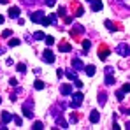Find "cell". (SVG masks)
<instances>
[{
  "label": "cell",
  "mask_w": 130,
  "mask_h": 130,
  "mask_svg": "<svg viewBox=\"0 0 130 130\" xmlns=\"http://www.w3.org/2000/svg\"><path fill=\"white\" fill-rule=\"evenodd\" d=\"M55 2H56V0H46V5H49V7H53V5H55Z\"/></svg>",
  "instance_id": "37"
},
{
  "label": "cell",
  "mask_w": 130,
  "mask_h": 130,
  "mask_svg": "<svg viewBox=\"0 0 130 130\" xmlns=\"http://www.w3.org/2000/svg\"><path fill=\"white\" fill-rule=\"evenodd\" d=\"M32 128H34V130H41V128H44V125H42V123H41V121H35Z\"/></svg>",
  "instance_id": "24"
},
{
  "label": "cell",
  "mask_w": 130,
  "mask_h": 130,
  "mask_svg": "<svg viewBox=\"0 0 130 130\" xmlns=\"http://www.w3.org/2000/svg\"><path fill=\"white\" fill-rule=\"evenodd\" d=\"M116 97H118V100L121 102V100H123V97H125V93H123V91L120 90V91H116Z\"/></svg>",
  "instance_id": "28"
},
{
  "label": "cell",
  "mask_w": 130,
  "mask_h": 130,
  "mask_svg": "<svg viewBox=\"0 0 130 130\" xmlns=\"http://www.w3.org/2000/svg\"><path fill=\"white\" fill-rule=\"evenodd\" d=\"M11 35H12L11 30H4V34H2V37H11Z\"/></svg>",
  "instance_id": "32"
},
{
  "label": "cell",
  "mask_w": 130,
  "mask_h": 130,
  "mask_svg": "<svg viewBox=\"0 0 130 130\" xmlns=\"http://www.w3.org/2000/svg\"><path fill=\"white\" fill-rule=\"evenodd\" d=\"M11 120H12V116H11V114H9L7 111H4V112H2V123L5 125V123H9Z\"/></svg>",
  "instance_id": "13"
},
{
  "label": "cell",
  "mask_w": 130,
  "mask_h": 130,
  "mask_svg": "<svg viewBox=\"0 0 130 130\" xmlns=\"http://www.w3.org/2000/svg\"><path fill=\"white\" fill-rule=\"evenodd\" d=\"M0 4H7V0H0Z\"/></svg>",
  "instance_id": "42"
},
{
  "label": "cell",
  "mask_w": 130,
  "mask_h": 130,
  "mask_svg": "<svg viewBox=\"0 0 130 130\" xmlns=\"http://www.w3.org/2000/svg\"><path fill=\"white\" fill-rule=\"evenodd\" d=\"M42 88H44V83L41 79H37V81H35V90H42Z\"/></svg>",
  "instance_id": "26"
},
{
  "label": "cell",
  "mask_w": 130,
  "mask_h": 130,
  "mask_svg": "<svg viewBox=\"0 0 130 130\" xmlns=\"http://www.w3.org/2000/svg\"><path fill=\"white\" fill-rule=\"evenodd\" d=\"M114 2H116V4H118V5H123V7H125V9H127V7H128V2H127V0H114Z\"/></svg>",
  "instance_id": "25"
},
{
  "label": "cell",
  "mask_w": 130,
  "mask_h": 130,
  "mask_svg": "<svg viewBox=\"0 0 130 130\" xmlns=\"http://www.w3.org/2000/svg\"><path fill=\"white\" fill-rule=\"evenodd\" d=\"M104 7V4L100 2V0H91V11L93 12H97V11H100Z\"/></svg>",
  "instance_id": "7"
},
{
  "label": "cell",
  "mask_w": 130,
  "mask_h": 130,
  "mask_svg": "<svg viewBox=\"0 0 130 130\" xmlns=\"http://www.w3.org/2000/svg\"><path fill=\"white\" fill-rule=\"evenodd\" d=\"M63 21H65V23H72V18H70V16H65Z\"/></svg>",
  "instance_id": "39"
},
{
  "label": "cell",
  "mask_w": 130,
  "mask_h": 130,
  "mask_svg": "<svg viewBox=\"0 0 130 130\" xmlns=\"http://www.w3.org/2000/svg\"><path fill=\"white\" fill-rule=\"evenodd\" d=\"M72 67H74L76 70H83V69H85V63H83L79 58H72Z\"/></svg>",
  "instance_id": "8"
},
{
  "label": "cell",
  "mask_w": 130,
  "mask_h": 130,
  "mask_svg": "<svg viewBox=\"0 0 130 130\" xmlns=\"http://www.w3.org/2000/svg\"><path fill=\"white\" fill-rule=\"evenodd\" d=\"M20 12H21V9H20V7H11V9H9V16H11V18H14V20H16V18H20Z\"/></svg>",
  "instance_id": "9"
},
{
  "label": "cell",
  "mask_w": 130,
  "mask_h": 130,
  "mask_svg": "<svg viewBox=\"0 0 130 130\" xmlns=\"http://www.w3.org/2000/svg\"><path fill=\"white\" fill-rule=\"evenodd\" d=\"M99 120H100V112H99V111H91L90 121H91V123H99Z\"/></svg>",
  "instance_id": "11"
},
{
  "label": "cell",
  "mask_w": 130,
  "mask_h": 130,
  "mask_svg": "<svg viewBox=\"0 0 130 130\" xmlns=\"http://www.w3.org/2000/svg\"><path fill=\"white\" fill-rule=\"evenodd\" d=\"M106 26H107L109 30H114V25H112L111 21H106Z\"/></svg>",
  "instance_id": "36"
},
{
  "label": "cell",
  "mask_w": 130,
  "mask_h": 130,
  "mask_svg": "<svg viewBox=\"0 0 130 130\" xmlns=\"http://www.w3.org/2000/svg\"><path fill=\"white\" fill-rule=\"evenodd\" d=\"M60 93L62 95H70L72 93V85H63V86L60 88Z\"/></svg>",
  "instance_id": "12"
},
{
  "label": "cell",
  "mask_w": 130,
  "mask_h": 130,
  "mask_svg": "<svg viewBox=\"0 0 130 130\" xmlns=\"http://www.w3.org/2000/svg\"><path fill=\"white\" fill-rule=\"evenodd\" d=\"M44 39H46V44H47V46H53V44H55V39H53L51 35H46Z\"/></svg>",
  "instance_id": "21"
},
{
  "label": "cell",
  "mask_w": 130,
  "mask_h": 130,
  "mask_svg": "<svg viewBox=\"0 0 130 130\" xmlns=\"http://www.w3.org/2000/svg\"><path fill=\"white\" fill-rule=\"evenodd\" d=\"M90 47H91V44H90V41H88V39H85V41H83V49H85V51H88Z\"/></svg>",
  "instance_id": "22"
},
{
  "label": "cell",
  "mask_w": 130,
  "mask_h": 130,
  "mask_svg": "<svg viewBox=\"0 0 130 130\" xmlns=\"http://www.w3.org/2000/svg\"><path fill=\"white\" fill-rule=\"evenodd\" d=\"M86 2H91V0H86Z\"/></svg>",
  "instance_id": "43"
},
{
  "label": "cell",
  "mask_w": 130,
  "mask_h": 130,
  "mask_svg": "<svg viewBox=\"0 0 130 130\" xmlns=\"http://www.w3.org/2000/svg\"><path fill=\"white\" fill-rule=\"evenodd\" d=\"M18 70H20V72H25V70H26L25 63H20V65H18Z\"/></svg>",
  "instance_id": "34"
},
{
  "label": "cell",
  "mask_w": 130,
  "mask_h": 130,
  "mask_svg": "<svg viewBox=\"0 0 130 130\" xmlns=\"http://www.w3.org/2000/svg\"><path fill=\"white\" fill-rule=\"evenodd\" d=\"M83 32H85V28H83L81 25H76V26H74V28L70 30V35H74V37H76V35H79V34H83Z\"/></svg>",
  "instance_id": "10"
},
{
  "label": "cell",
  "mask_w": 130,
  "mask_h": 130,
  "mask_svg": "<svg viewBox=\"0 0 130 130\" xmlns=\"http://www.w3.org/2000/svg\"><path fill=\"white\" fill-rule=\"evenodd\" d=\"M83 99H85V97H83V93H81V91L74 93V95H72V102H70V107H72V109H77L79 106H81Z\"/></svg>",
  "instance_id": "1"
},
{
  "label": "cell",
  "mask_w": 130,
  "mask_h": 130,
  "mask_svg": "<svg viewBox=\"0 0 130 130\" xmlns=\"http://www.w3.org/2000/svg\"><path fill=\"white\" fill-rule=\"evenodd\" d=\"M0 102H2V99H0Z\"/></svg>",
  "instance_id": "44"
},
{
  "label": "cell",
  "mask_w": 130,
  "mask_h": 130,
  "mask_svg": "<svg viewBox=\"0 0 130 130\" xmlns=\"http://www.w3.org/2000/svg\"><path fill=\"white\" fill-rule=\"evenodd\" d=\"M69 121H70V123H76V121H77V116H76V114H70Z\"/></svg>",
  "instance_id": "33"
},
{
  "label": "cell",
  "mask_w": 130,
  "mask_h": 130,
  "mask_svg": "<svg viewBox=\"0 0 130 130\" xmlns=\"http://www.w3.org/2000/svg\"><path fill=\"white\" fill-rule=\"evenodd\" d=\"M42 18H44V12H42V11H37V12L30 14V20H32L34 23H41V21H42Z\"/></svg>",
  "instance_id": "5"
},
{
  "label": "cell",
  "mask_w": 130,
  "mask_h": 130,
  "mask_svg": "<svg viewBox=\"0 0 130 130\" xmlns=\"http://www.w3.org/2000/svg\"><path fill=\"white\" fill-rule=\"evenodd\" d=\"M12 120H14V123H16V125H18V127H21L23 120H21V118H20V116H14V118H12Z\"/></svg>",
  "instance_id": "27"
},
{
  "label": "cell",
  "mask_w": 130,
  "mask_h": 130,
  "mask_svg": "<svg viewBox=\"0 0 130 130\" xmlns=\"http://www.w3.org/2000/svg\"><path fill=\"white\" fill-rule=\"evenodd\" d=\"M56 125H60L62 128H67V121H65L63 118H60V116L56 118Z\"/></svg>",
  "instance_id": "19"
},
{
  "label": "cell",
  "mask_w": 130,
  "mask_h": 130,
  "mask_svg": "<svg viewBox=\"0 0 130 130\" xmlns=\"http://www.w3.org/2000/svg\"><path fill=\"white\" fill-rule=\"evenodd\" d=\"M58 49H60L62 53H67V51H70V49H72V46H70V44H67V42H63V44H60V46H58Z\"/></svg>",
  "instance_id": "14"
},
{
  "label": "cell",
  "mask_w": 130,
  "mask_h": 130,
  "mask_svg": "<svg viewBox=\"0 0 130 130\" xmlns=\"http://www.w3.org/2000/svg\"><path fill=\"white\" fill-rule=\"evenodd\" d=\"M83 70L86 72L88 76H95V67H93V65H88V67H85Z\"/></svg>",
  "instance_id": "15"
},
{
  "label": "cell",
  "mask_w": 130,
  "mask_h": 130,
  "mask_svg": "<svg viewBox=\"0 0 130 130\" xmlns=\"http://www.w3.org/2000/svg\"><path fill=\"white\" fill-rule=\"evenodd\" d=\"M121 91H123V93H128V91H130V85H128V83H127V85H123Z\"/></svg>",
  "instance_id": "30"
},
{
  "label": "cell",
  "mask_w": 130,
  "mask_h": 130,
  "mask_svg": "<svg viewBox=\"0 0 130 130\" xmlns=\"http://www.w3.org/2000/svg\"><path fill=\"white\" fill-rule=\"evenodd\" d=\"M2 23H4V16L0 14V25H2Z\"/></svg>",
  "instance_id": "41"
},
{
  "label": "cell",
  "mask_w": 130,
  "mask_h": 130,
  "mask_svg": "<svg viewBox=\"0 0 130 130\" xmlns=\"http://www.w3.org/2000/svg\"><path fill=\"white\" fill-rule=\"evenodd\" d=\"M42 58L46 60V62H47V63H53V62H55V55H53V53H51L49 49H46V51H44Z\"/></svg>",
  "instance_id": "6"
},
{
  "label": "cell",
  "mask_w": 130,
  "mask_h": 130,
  "mask_svg": "<svg viewBox=\"0 0 130 130\" xmlns=\"http://www.w3.org/2000/svg\"><path fill=\"white\" fill-rule=\"evenodd\" d=\"M23 116L25 118H32L34 116V106H32V102H26L23 106Z\"/></svg>",
  "instance_id": "4"
},
{
  "label": "cell",
  "mask_w": 130,
  "mask_h": 130,
  "mask_svg": "<svg viewBox=\"0 0 130 130\" xmlns=\"http://www.w3.org/2000/svg\"><path fill=\"white\" fill-rule=\"evenodd\" d=\"M106 85H107V86L114 85V77H112V74H106Z\"/></svg>",
  "instance_id": "18"
},
{
  "label": "cell",
  "mask_w": 130,
  "mask_h": 130,
  "mask_svg": "<svg viewBox=\"0 0 130 130\" xmlns=\"http://www.w3.org/2000/svg\"><path fill=\"white\" fill-rule=\"evenodd\" d=\"M65 76H67L69 79H72V81H74V79H77V74H76L74 70H67V72H65Z\"/></svg>",
  "instance_id": "16"
},
{
  "label": "cell",
  "mask_w": 130,
  "mask_h": 130,
  "mask_svg": "<svg viewBox=\"0 0 130 130\" xmlns=\"http://www.w3.org/2000/svg\"><path fill=\"white\" fill-rule=\"evenodd\" d=\"M76 16H83V7H76Z\"/></svg>",
  "instance_id": "29"
},
{
  "label": "cell",
  "mask_w": 130,
  "mask_h": 130,
  "mask_svg": "<svg viewBox=\"0 0 130 130\" xmlns=\"http://www.w3.org/2000/svg\"><path fill=\"white\" fill-rule=\"evenodd\" d=\"M49 23H56V14H51L49 16Z\"/></svg>",
  "instance_id": "35"
},
{
  "label": "cell",
  "mask_w": 130,
  "mask_h": 130,
  "mask_svg": "<svg viewBox=\"0 0 130 130\" xmlns=\"http://www.w3.org/2000/svg\"><path fill=\"white\" fill-rule=\"evenodd\" d=\"M34 39H35V41H42L44 39V32H35V34H34Z\"/></svg>",
  "instance_id": "20"
},
{
  "label": "cell",
  "mask_w": 130,
  "mask_h": 130,
  "mask_svg": "<svg viewBox=\"0 0 130 130\" xmlns=\"http://www.w3.org/2000/svg\"><path fill=\"white\" fill-rule=\"evenodd\" d=\"M99 104H100V106L106 104V91H100V93H99Z\"/></svg>",
  "instance_id": "17"
},
{
  "label": "cell",
  "mask_w": 130,
  "mask_h": 130,
  "mask_svg": "<svg viewBox=\"0 0 130 130\" xmlns=\"http://www.w3.org/2000/svg\"><path fill=\"white\" fill-rule=\"evenodd\" d=\"M112 72H114L112 67H106V74H112Z\"/></svg>",
  "instance_id": "38"
},
{
  "label": "cell",
  "mask_w": 130,
  "mask_h": 130,
  "mask_svg": "<svg viewBox=\"0 0 130 130\" xmlns=\"http://www.w3.org/2000/svg\"><path fill=\"white\" fill-rule=\"evenodd\" d=\"M58 12H60V14H58V16H63V12H65V9H63V7H60V9H58Z\"/></svg>",
  "instance_id": "40"
},
{
  "label": "cell",
  "mask_w": 130,
  "mask_h": 130,
  "mask_svg": "<svg viewBox=\"0 0 130 130\" xmlns=\"http://www.w3.org/2000/svg\"><path fill=\"white\" fill-rule=\"evenodd\" d=\"M116 53L121 55V56H128V55H130L128 42H120V44H118V47H116Z\"/></svg>",
  "instance_id": "2"
},
{
  "label": "cell",
  "mask_w": 130,
  "mask_h": 130,
  "mask_svg": "<svg viewBox=\"0 0 130 130\" xmlns=\"http://www.w3.org/2000/svg\"><path fill=\"white\" fill-rule=\"evenodd\" d=\"M109 47L106 46V44H100V47H99V58L100 60H107V56H109Z\"/></svg>",
  "instance_id": "3"
},
{
  "label": "cell",
  "mask_w": 130,
  "mask_h": 130,
  "mask_svg": "<svg viewBox=\"0 0 130 130\" xmlns=\"http://www.w3.org/2000/svg\"><path fill=\"white\" fill-rule=\"evenodd\" d=\"M20 42H21L20 39H11V41H9V46H11V47H14V46H18Z\"/></svg>",
  "instance_id": "23"
},
{
  "label": "cell",
  "mask_w": 130,
  "mask_h": 130,
  "mask_svg": "<svg viewBox=\"0 0 130 130\" xmlns=\"http://www.w3.org/2000/svg\"><path fill=\"white\" fill-rule=\"evenodd\" d=\"M41 25H42V26H47V25H49V18H46V16H44L42 21H41Z\"/></svg>",
  "instance_id": "31"
}]
</instances>
